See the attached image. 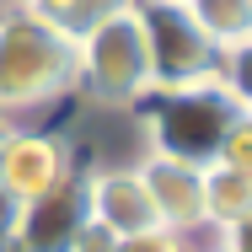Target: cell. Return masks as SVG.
Returning <instances> with one entry per match:
<instances>
[{
    "mask_svg": "<svg viewBox=\"0 0 252 252\" xmlns=\"http://www.w3.org/2000/svg\"><path fill=\"white\" fill-rule=\"evenodd\" d=\"M75 145L54 129H16V140L0 156V183L16 193L22 204L43 199L49 188H59L64 177H75Z\"/></svg>",
    "mask_w": 252,
    "mask_h": 252,
    "instance_id": "obj_5",
    "label": "cell"
},
{
    "mask_svg": "<svg viewBox=\"0 0 252 252\" xmlns=\"http://www.w3.org/2000/svg\"><path fill=\"white\" fill-rule=\"evenodd\" d=\"M16 225H22V199L0 183V252H11V242H16Z\"/></svg>",
    "mask_w": 252,
    "mask_h": 252,
    "instance_id": "obj_15",
    "label": "cell"
},
{
    "mask_svg": "<svg viewBox=\"0 0 252 252\" xmlns=\"http://www.w3.org/2000/svg\"><path fill=\"white\" fill-rule=\"evenodd\" d=\"M134 11L145 22L156 86H177V81H199V75H220L225 70V59L199 32V22L188 16L183 0H134Z\"/></svg>",
    "mask_w": 252,
    "mask_h": 252,
    "instance_id": "obj_4",
    "label": "cell"
},
{
    "mask_svg": "<svg viewBox=\"0 0 252 252\" xmlns=\"http://www.w3.org/2000/svg\"><path fill=\"white\" fill-rule=\"evenodd\" d=\"M209 166H231V172H252V113L220 140V156L209 161Z\"/></svg>",
    "mask_w": 252,
    "mask_h": 252,
    "instance_id": "obj_12",
    "label": "cell"
},
{
    "mask_svg": "<svg viewBox=\"0 0 252 252\" xmlns=\"http://www.w3.org/2000/svg\"><path fill=\"white\" fill-rule=\"evenodd\" d=\"M188 16L199 22V32L215 43V54L231 64V59H247L252 43V0H183Z\"/></svg>",
    "mask_w": 252,
    "mask_h": 252,
    "instance_id": "obj_10",
    "label": "cell"
},
{
    "mask_svg": "<svg viewBox=\"0 0 252 252\" xmlns=\"http://www.w3.org/2000/svg\"><path fill=\"white\" fill-rule=\"evenodd\" d=\"M134 113H140V129H145V151L209 166L220 156V140L252 113V97L236 75L220 70V75L177 81V86H151V97Z\"/></svg>",
    "mask_w": 252,
    "mask_h": 252,
    "instance_id": "obj_1",
    "label": "cell"
},
{
    "mask_svg": "<svg viewBox=\"0 0 252 252\" xmlns=\"http://www.w3.org/2000/svg\"><path fill=\"white\" fill-rule=\"evenodd\" d=\"M209 252H242V247H231V242H220V247H209Z\"/></svg>",
    "mask_w": 252,
    "mask_h": 252,
    "instance_id": "obj_17",
    "label": "cell"
},
{
    "mask_svg": "<svg viewBox=\"0 0 252 252\" xmlns=\"http://www.w3.org/2000/svg\"><path fill=\"white\" fill-rule=\"evenodd\" d=\"M16 129H22V124H16V118H5V113H0V156H5V145H11V140H16Z\"/></svg>",
    "mask_w": 252,
    "mask_h": 252,
    "instance_id": "obj_16",
    "label": "cell"
},
{
    "mask_svg": "<svg viewBox=\"0 0 252 252\" xmlns=\"http://www.w3.org/2000/svg\"><path fill=\"white\" fill-rule=\"evenodd\" d=\"M247 220H252V172L204 166V231H215L220 242L242 247Z\"/></svg>",
    "mask_w": 252,
    "mask_h": 252,
    "instance_id": "obj_9",
    "label": "cell"
},
{
    "mask_svg": "<svg viewBox=\"0 0 252 252\" xmlns=\"http://www.w3.org/2000/svg\"><path fill=\"white\" fill-rule=\"evenodd\" d=\"M118 247V236L107 231V225H97L92 215H86V225L75 231V242H70V252H113Z\"/></svg>",
    "mask_w": 252,
    "mask_h": 252,
    "instance_id": "obj_14",
    "label": "cell"
},
{
    "mask_svg": "<svg viewBox=\"0 0 252 252\" xmlns=\"http://www.w3.org/2000/svg\"><path fill=\"white\" fill-rule=\"evenodd\" d=\"M134 166H140V183L156 204L161 231H183V236L204 231V166L161 156V151H145Z\"/></svg>",
    "mask_w": 252,
    "mask_h": 252,
    "instance_id": "obj_6",
    "label": "cell"
},
{
    "mask_svg": "<svg viewBox=\"0 0 252 252\" xmlns=\"http://www.w3.org/2000/svg\"><path fill=\"white\" fill-rule=\"evenodd\" d=\"M86 172L64 177L59 188H49L43 199L22 204V225H16V242L11 252H70L75 231L86 225Z\"/></svg>",
    "mask_w": 252,
    "mask_h": 252,
    "instance_id": "obj_7",
    "label": "cell"
},
{
    "mask_svg": "<svg viewBox=\"0 0 252 252\" xmlns=\"http://www.w3.org/2000/svg\"><path fill=\"white\" fill-rule=\"evenodd\" d=\"M86 209H92V220L107 225L118 242L161 225L151 193H145V183H140V166H97V172H86Z\"/></svg>",
    "mask_w": 252,
    "mask_h": 252,
    "instance_id": "obj_8",
    "label": "cell"
},
{
    "mask_svg": "<svg viewBox=\"0 0 252 252\" xmlns=\"http://www.w3.org/2000/svg\"><path fill=\"white\" fill-rule=\"evenodd\" d=\"M22 11H32L38 22H49L54 32H64L70 43H81L92 27H102L107 16H118L124 5H134V0H16Z\"/></svg>",
    "mask_w": 252,
    "mask_h": 252,
    "instance_id": "obj_11",
    "label": "cell"
},
{
    "mask_svg": "<svg viewBox=\"0 0 252 252\" xmlns=\"http://www.w3.org/2000/svg\"><path fill=\"white\" fill-rule=\"evenodd\" d=\"M81 81V49L54 32L49 22H38L22 5L0 11V113L5 118H32L49 113L64 97H75Z\"/></svg>",
    "mask_w": 252,
    "mask_h": 252,
    "instance_id": "obj_2",
    "label": "cell"
},
{
    "mask_svg": "<svg viewBox=\"0 0 252 252\" xmlns=\"http://www.w3.org/2000/svg\"><path fill=\"white\" fill-rule=\"evenodd\" d=\"M81 81L75 92L92 107H113V113H134L156 86L151 43H145V22L134 5H124L118 16H107L102 27H92L81 43Z\"/></svg>",
    "mask_w": 252,
    "mask_h": 252,
    "instance_id": "obj_3",
    "label": "cell"
},
{
    "mask_svg": "<svg viewBox=\"0 0 252 252\" xmlns=\"http://www.w3.org/2000/svg\"><path fill=\"white\" fill-rule=\"evenodd\" d=\"M113 252H199L193 247V236H183V231H140V236H124Z\"/></svg>",
    "mask_w": 252,
    "mask_h": 252,
    "instance_id": "obj_13",
    "label": "cell"
}]
</instances>
